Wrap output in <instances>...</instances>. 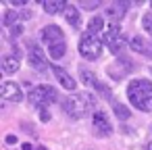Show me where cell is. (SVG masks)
<instances>
[{
	"label": "cell",
	"instance_id": "7402d4cb",
	"mask_svg": "<svg viewBox=\"0 0 152 150\" xmlns=\"http://www.w3.org/2000/svg\"><path fill=\"white\" fill-rule=\"evenodd\" d=\"M94 88H96V90H98V92H100V94H102L104 98H110V90H108V86H104L102 81H98V83H96Z\"/></svg>",
	"mask_w": 152,
	"mask_h": 150
},
{
	"label": "cell",
	"instance_id": "3957f363",
	"mask_svg": "<svg viewBox=\"0 0 152 150\" xmlns=\"http://www.w3.org/2000/svg\"><path fill=\"white\" fill-rule=\"evenodd\" d=\"M77 48H79V54H81L83 59L96 61V59H100V54H102V40H100L98 36L86 31V34L79 38V46H77Z\"/></svg>",
	"mask_w": 152,
	"mask_h": 150
},
{
	"label": "cell",
	"instance_id": "7a4b0ae2",
	"mask_svg": "<svg viewBox=\"0 0 152 150\" xmlns=\"http://www.w3.org/2000/svg\"><path fill=\"white\" fill-rule=\"evenodd\" d=\"M63 108L69 117L73 119H81L86 117L92 108H96V98L90 92H81V94H71L67 96V100L63 102Z\"/></svg>",
	"mask_w": 152,
	"mask_h": 150
},
{
	"label": "cell",
	"instance_id": "52a82bcc",
	"mask_svg": "<svg viewBox=\"0 0 152 150\" xmlns=\"http://www.w3.org/2000/svg\"><path fill=\"white\" fill-rule=\"evenodd\" d=\"M0 96L4 100H11V102H21L23 100V92L15 81H4L0 86Z\"/></svg>",
	"mask_w": 152,
	"mask_h": 150
},
{
	"label": "cell",
	"instance_id": "6da1fadb",
	"mask_svg": "<svg viewBox=\"0 0 152 150\" xmlns=\"http://www.w3.org/2000/svg\"><path fill=\"white\" fill-rule=\"evenodd\" d=\"M127 98L135 108H140L144 113H152V81L150 79H133V81H129Z\"/></svg>",
	"mask_w": 152,
	"mask_h": 150
},
{
	"label": "cell",
	"instance_id": "4316f807",
	"mask_svg": "<svg viewBox=\"0 0 152 150\" xmlns=\"http://www.w3.org/2000/svg\"><path fill=\"white\" fill-rule=\"evenodd\" d=\"M40 117H42V121H48V119H50V115H48L44 108H42V115H40Z\"/></svg>",
	"mask_w": 152,
	"mask_h": 150
},
{
	"label": "cell",
	"instance_id": "484cf974",
	"mask_svg": "<svg viewBox=\"0 0 152 150\" xmlns=\"http://www.w3.org/2000/svg\"><path fill=\"white\" fill-rule=\"evenodd\" d=\"M7 144H17V138L15 135H7Z\"/></svg>",
	"mask_w": 152,
	"mask_h": 150
},
{
	"label": "cell",
	"instance_id": "cb8c5ba5",
	"mask_svg": "<svg viewBox=\"0 0 152 150\" xmlns=\"http://www.w3.org/2000/svg\"><path fill=\"white\" fill-rule=\"evenodd\" d=\"M11 4L13 7H25L27 2H25V0H11Z\"/></svg>",
	"mask_w": 152,
	"mask_h": 150
},
{
	"label": "cell",
	"instance_id": "7c38bea8",
	"mask_svg": "<svg viewBox=\"0 0 152 150\" xmlns=\"http://www.w3.org/2000/svg\"><path fill=\"white\" fill-rule=\"evenodd\" d=\"M127 7H129V2H115L106 9V17H110L113 21H119V19H123Z\"/></svg>",
	"mask_w": 152,
	"mask_h": 150
},
{
	"label": "cell",
	"instance_id": "4fadbf2b",
	"mask_svg": "<svg viewBox=\"0 0 152 150\" xmlns=\"http://www.w3.org/2000/svg\"><path fill=\"white\" fill-rule=\"evenodd\" d=\"M129 46L133 52H140V54H150V44L142 38V36H133L129 40Z\"/></svg>",
	"mask_w": 152,
	"mask_h": 150
},
{
	"label": "cell",
	"instance_id": "8fae6325",
	"mask_svg": "<svg viewBox=\"0 0 152 150\" xmlns=\"http://www.w3.org/2000/svg\"><path fill=\"white\" fill-rule=\"evenodd\" d=\"M52 73L56 75V79L61 81V86H63L65 90H69V92H73V90H75V86H77V83H75V79H73V77H71L63 67H56V65H54V67H52Z\"/></svg>",
	"mask_w": 152,
	"mask_h": 150
},
{
	"label": "cell",
	"instance_id": "ac0fdd59",
	"mask_svg": "<svg viewBox=\"0 0 152 150\" xmlns=\"http://www.w3.org/2000/svg\"><path fill=\"white\" fill-rule=\"evenodd\" d=\"M113 113H115V117H117V119H121V121H127V119L131 117V110H129L125 104H121V102H115Z\"/></svg>",
	"mask_w": 152,
	"mask_h": 150
},
{
	"label": "cell",
	"instance_id": "8992f818",
	"mask_svg": "<svg viewBox=\"0 0 152 150\" xmlns=\"http://www.w3.org/2000/svg\"><path fill=\"white\" fill-rule=\"evenodd\" d=\"M29 65L34 67V69H38V71H44V69H48V59H46V54H44V50L38 46V44H29Z\"/></svg>",
	"mask_w": 152,
	"mask_h": 150
},
{
	"label": "cell",
	"instance_id": "2e32d148",
	"mask_svg": "<svg viewBox=\"0 0 152 150\" xmlns=\"http://www.w3.org/2000/svg\"><path fill=\"white\" fill-rule=\"evenodd\" d=\"M48 50H50V59L58 61V59H63V56H65V52H67V42L63 40V42L50 44V46H48Z\"/></svg>",
	"mask_w": 152,
	"mask_h": 150
},
{
	"label": "cell",
	"instance_id": "f546056e",
	"mask_svg": "<svg viewBox=\"0 0 152 150\" xmlns=\"http://www.w3.org/2000/svg\"><path fill=\"white\" fill-rule=\"evenodd\" d=\"M150 56H152V42H150Z\"/></svg>",
	"mask_w": 152,
	"mask_h": 150
},
{
	"label": "cell",
	"instance_id": "5bb4252c",
	"mask_svg": "<svg viewBox=\"0 0 152 150\" xmlns=\"http://www.w3.org/2000/svg\"><path fill=\"white\" fill-rule=\"evenodd\" d=\"M42 7H44V11H46L48 15H56V13H61L63 9H67L69 4L63 2V0H44Z\"/></svg>",
	"mask_w": 152,
	"mask_h": 150
},
{
	"label": "cell",
	"instance_id": "30bf717a",
	"mask_svg": "<svg viewBox=\"0 0 152 150\" xmlns=\"http://www.w3.org/2000/svg\"><path fill=\"white\" fill-rule=\"evenodd\" d=\"M0 67H2V71L7 73V75H11V73H17L19 71V67H21V56L19 54H4L2 56V63H0Z\"/></svg>",
	"mask_w": 152,
	"mask_h": 150
},
{
	"label": "cell",
	"instance_id": "603a6c76",
	"mask_svg": "<svg viewBox=\"0 0 152 150\" xmlns=\"http://www.w3.org/2000/svg\"><path fill=\"white\" fill-rule=\"evenodd\" d=\"M142 23H144V29H146V31L152 36V13L144 15V21H142Z\"/></svg>",
	"mask_w": 152,
	"mask_h": 150
},
{
	"label": "cell",
	"instance_id": "f1b7e54d",
	"mask_svg": "<svg viewBox=\"0 0 152 150\" xmlns=\"http://www.w3.org/2000/svg\"><path fill=\"white\" fill-rule=\"evenodd\" d=\"M36 150H48V148H44V146H40V148H36Z\"/></svg>",
	"mask_w": 152,
	"mask_h": 150
},
{
	"label": "cell",
	"instance_id": "ffe728a7",
	"mask_svg": "<svg viewBox=\"0 0 152 150\" xmlns=\"http://www.w3.org/2000/svg\"><path fill=\"white\" fill-rule=\"evenodd\" d=\"M19 17H23V19H25V17H29V13H25V15H17L15 11H9V13L4 15V25H13Z\"/></svg>",
	"mask_w": 152,
	"mask_h": 150
},
{
	"label": "cell",
	"instance_id": "83f0119b",
	"mask_svg": "<svg viewBox=\"0 0 152 150\" xmlns=\"http://www.w3.org/2000/svg\"><path fill=\"white\" fill-rule=\"evenodd\" d=\"M21 148H23V150H31V144H23Z\"/></svg>",
	"mask_w": 152,
	"mask_h": 150
},
{
	"label": "cell",
	"instance_id": "1f68e13d",
	"mask_svg": "<svg viewBox=\"0 0 152 150\" xmlns=\"http://www.w3.org/2000/svg\"><path fill=\"white\" fill-rule=\"evenodd\" d=\"M150 7H152V2H150Z\"/></svg>",
	"mask_w": 152,
	"mask_h": 150
},
{
	"label": "cell",
	"instance_id": "9a60e30c",
	"mask_svg": "<svg viewBox=\"0 0 152 150\" xmlns=\"http://www.w3.org/2000/svg\"><path fill=\"white\" fill-rule=\"evenodd\" d=\"M65 19H67L69 25L77 27V25H79V9H77L75 4H69V7L65 9Z\"/></svg>",
	"mask_w": 152,
	"mask_h": 150
},
{
	"label": "cell",
	"instance_id": "277c9868",
	"mask_svg": "<svg viewBox=\"0 0 152 150\" xmlns=\"http://www.w3.org/2000/svg\"><path fill=\"white\" fill-rule=\"evenodd\" d=\"M56 98H58V92H56L52 86H48V83H40V86H36V88L29 92V102H31L34 106H40V108L52 104Z\"/></svg>",
	"mask_w": 152,
	"mask_h": 150
},
{
	"label": "cell",
	"instance_id": "e0dca14e",
	"mask_svg": "<svg viewBox=\"0 0 152 150\" xmlns=\"http://www.w3.org/2000/svg\"><path fill=\"white\" fill-rule=\"evenodd\" d=\"M102 29H104V19L102 17H92L90 23H88V31L94 34V36H98Z\"/></svg>",
	"mask_w": 152,
	"mask_h": 150
},
{
	"label": "cell",
	"instance_id": "44dd1931",
	"mask_svg": "<svg viewBox=\"0 0 152 150\" xmlns=\"http://www.w3.org/2000/svg\"><path fill=\"white\" fill-rule=\"evenodd\" d=\"M98 7H100L98 0H92V2H88V0H81V9H83V11H94V9H98Z\"/></svg>",
	"mask_w": 152,
	"mask_h": 150
},
{
	"label": "cell",
	"instance_id": "d6986e66",
	"mask_svg": "<svg viewBox=\"0 0 152 150\" xmlns=\"http://www.w3.org/2000/svg\"><path fill=\"white\" fill-rule=\"evenodd\" d=\"M79 73H81V81H83L86 86H96V83H98V79L94 77V73H92V71H88V69H81Z\"/></svg>",
	"mask_w": 152,
	"mask_h": 150
},
{
	"label": "cell",
	"instance_id": "4dcf8cb0",
	"mask_svg": "<svg viewBox=\"0 0 152 150\" xmlns=\"http://www.w3.org/2000/svg\"><path fill=\"white\" fill-rule=\"evenodd\" d=\"M148 150H152V142H150V146H148Z\"/></svg>",
	"mask_w": 152,
	"mask_h": 150
},
{
	"label": "cell",
	"instance_id": "d4e9b609",
	"mask_svg": "<svg viewBox=\"0 0 152 150\" xmlns=\"http://www.w3.org/2000/svg\"><path fill=\"white\" fill-rule=\"evenodd\" d=\"M21 31H23V27H21V25H13V36H19Z\"/></svg>",
	"mask_w": 152,
	"mask_h": 150
},
{
	"label": "cell",
	"instance_id": "ba28073f",
	"mask_svg": "<svg viewBox=\"0 0 152 150\" xmlns=\"http://www.w3.org/2000/svg\"><path fill=\"white\" fill-rule=\"evenodd\" d=\"M104 42L108 44V48H110L113 54H119V52L123 50V36H121V29H119L117 25H113V27L108 29V34H106Z\"/></svg>",
	"mask_w": 152,
	"mask_h": 150
},
{
	"label": "cell",
	"instance_id": "9c48e42d",
	"mask_svg": "<svg viewBox=\"0 0 152 150\" xmlns=\"http://www.w3.org/2000/svg\"><path fill=\"white\" fill-rule=\"evenodd\" d=\"M42 40L50 46V44H56V42H63L65 40V34L58 25H46L42 29Z\"/></svg>",
	"mask_w": 152,
	"mask_h": 150
},
{
	"label": "cell",
	"instance_id": "5b68a950",
	"mask_svg": "<svg viewBox=\"0 0 152 150\" xmlns=\"http://www.w3.org/2000/svg\"><path fill=\"white\" fill-rule=\"evenodd\" d=\"M92 125H94V131L100 133V135H110L113 133V125H110V121H108V117H106L104 110H94Z\"/></svg>",
	"mask_w": 152,
	"mask_h": 150
}]
</instances>
